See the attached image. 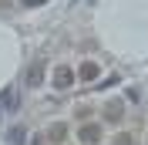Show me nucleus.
Listing matches in <instances>:
<instances>
[{
    "mask_svg": "<svg viewBox=\"0 0 148 145\" xmlns=\"http://www.w3.org/2000/svg\"><path fill=\"white\" fill-rule=\"evenodd\" d=\"M77 138H81L84 145H98V142H101V125H94V122H88V125H81V132H77Z\"/></svg>",
    "mask_w": 148,
    "mask_h": 145,
    "instance_id": "nucleus-1",
    "label": "nucleus"
},
{
    "mask_svg": "<svg viewBox=\"0 0 148 145\" xmlns=\"http://www.w3.org/2000/svg\"><path fill=\"white\" fill-rule=\"evenodd\" d=\"M71 84H74V71H71V68H67V64L54 68V88L64 91V88H71Z\"/></svg>",
    "mask_w": 148,
    "mask_h": 145,
    "instance_id": "nucleus-2",
    "label": "nucleus"
},
{
    "mask_svg": "<svg viewBox=\"0 0 148 145\" xmlns=\"http://www.w3.org/2000/svg\"><path fill=\"white\" fill-rule=\"evenodd\" d=\"M98 74H101V68H98L94 61H84L81 68H77V78H81V81H94Z\"/></svg>",
    "mask_w": 148,
    "mask_h": 145,
    "instance_id": "nucleus-3",
    "label": "nucleus"
},
{
    "mask_svg": "<svg viewBox=\"0 0 148 145\" xmlns=\"http://www.w3.org/2000/svg\"><path fill=\"white\" fill-rule=\"evenodd\" d=\"M64 138H67V125H64V122H54V125H51V132H47V142L61 145Z\"/></svg>",
    "mask_w": 148,
    "mask_h": 145,
    "instance_id": "nucleus-4",
    "label": "nucleus"
},
{
    "mask_svg": "<svg viewBox=\"0 0 148 145\" xmlns=\"http://www.w3.org/2000/svg\"><path fill=\"white\" fill-rule=\"evenodd\" d=\"M108 122H121V115H125V108H121V101H108Z\"/></svg>",
    "mask_w": 148,
    "mask_h": 145,
    "instance_id": "nucleus-5",
    "label": "nucleus"
},
{
    "mask_svg": "<svg viewBox=\"0 0 148 145\" xmlns=\"http://www.w3.org/2000/svg\"><path fill=\"white\" fill-rule=\"evenodd\" d=\"M40 74H44V68H40V64H34V68L27 71V84H30V88H37V84H40Z\"/></svg>",
    "mask_w": 148,
    "mask_h": 145,
    "instance_id": "nucleus-6",
    "label": "nucleus"
},
{
    "mask_svg": "<svg viewBox=\"0 0 148 145\" xmlns=\"http://www.w3.org/2000/svg\"><path fill=\"white\" fill-rule=\"evenodd\" d=\"M24 3H27V7H40V3H44V0H24Z\"/></svg>",
    "mask_w": 148,
    "mask_h": 145,
    "instance_id": "nucleus-7",
    "label": "nucleus"
},
{
    "mask_svg": "<svg viewBox=\"0 0 148 145\" xmlns=\"http://www.w3.org/2000/svg\"><path fill=\"white\" fill-rule=\"evenodd\" d=\"M121 145H135V142H131V138H128V135H121Z\"/></svg>",
    "mask_w": 148,
    "mask_h": 145,
    "instance_id": "nucleus-8",
    "label": "nucleus"
},
{
    "mask_svg": "<svg viewBox=\"0 0 148 145\" xmlns=\"http://www.w3.org/2000/svg\"><path fill=\"white\" fill-rule=\"evenodd\" d=\"M30 145H44V138H40V135H37V138H34V142H30Z\"/></svg>",
    "mask_w": 148,
    "mask_h": 145,
    "instance_id": "nucleus-9",
    "label": "nucleus"
}]
</instances>
